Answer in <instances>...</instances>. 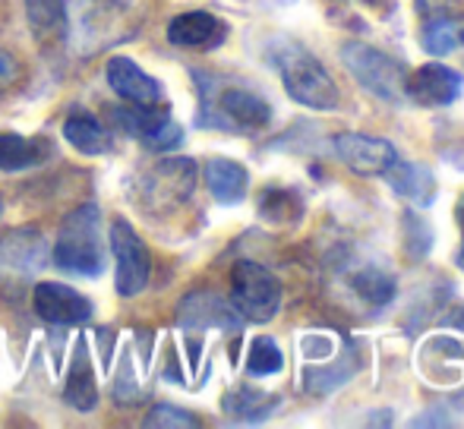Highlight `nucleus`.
Instances as JSON below:
<instances>
[{"label": "nucleus", "instance_id": "obj_1", "mask_svg": "<svg viewBox=\"0 0 464 429\" xmlns=\"http://www.w3.org/2000/svg\"><path fill=\"white\" fill-rule=\"evenodd\" d=\"M140 29L133 6L123 0H67V35L70 51L80 61L98 57L102 51L127 42Z\"/></svg>", "mask_w": 464, "mask_h": 429}, {"label": "nucleus", "instance_id": "obj_2", "mask_svg": "<svg viewBox=\"0 0 464 429\" xmlns=\"http://www.w3.org/2000/svg\"><path fill=\"white\" fill-rule=\"evenodd\" d=\"M199 82V117L196 123L225 133H263L272 123V105L253 89L221 82L218 76L193 73Z\"/></svg>", "mask_w": 464, "mask_h": 429}, {"label": "nucleus", "instance_id": "obj_3", "mask_svg": "<svg viewBox=\"0 0 464 429\" xmlns=\"http://www.w3.org/2000/svg\"><path fill=\"white\" fill-rule=\"evenodd\" d=\"M104 227L102 212L95 205H80L61 221V231L54 240V265L70 275L98 278L104 272Z\"/></svg>", "mask_w": 464, "mask_h": 429}, {"label": "nucleus", "instance_id": "obj_4", "mask_svg": "<svg viewBox=\"0 0 464 429\" xmlns=\"http://www.w3.org/2000/svg\"><path fill=\"white\" fill-rule=\"evenodd\" d=\"M285 92L291 95L297 105L313 108V110H335L342 105V92H338L335 80L329 76V70L297 42H278L272 51Z\"/></svg>", "mask_w": 464, "mask_h": 429}, {"label": "nucleus", "instance_id": "obj_5", "mask_svg": "<svg viewBox=\"0 0 464 429\" xmlns=\"http://www.w3.org/2000/svg\"><path fill=\"white\" fill-rule=\"evenodd\" d=\"M51 246L38 227H13L0 237V294L16 300L42 275Z\"/></svg>", "mask_w": 464, "mask_h": 429}, {"label": "nucleus", "instance_id": "obj_6", "mask_svg": "<svg viewBox=\"0 0 464 429\" xmlns=\"http://www.w3.org/2000/svg\"><path fill=\"white\" fill-rule=\"evenodd\" d=\"M231 307L246 322H269L281 310V281L266 265L240 259L231 272Z\"/></svg>", "mask_w": 464, "mask_h": 429}, {"label": "nucleus", "instance_id": "obj_7", "mask_svg": "<svg viewBox=\"0 0 464 429\" xmlns=\"http://www.w3.org/2000/svg\"><path fill=\"white\" fill-rule=\"evenodd\" d=\"M342 61L351 70L357 82L367 89L370 95L382 101H398L404 95V80H408V70L404 63H398L395 57H389L385 51L372 48L363 42H348L342 44Z\"/></svg>", "mask_w": 464, "mask_h": 429}, {"label": "nucleus", "instance_id": "obj_8", "mask_svg": "<svg viewBox=\"0 0 464 429\" xmlns=\"http://www.w3.org/2000/svg\"><path fill=\"white\" fill-rule=\"evenodd\" d=\"M108 246L114 253V288L121 297H136L146 291L149 278H152V259L142 243L140 234L130 227V221L117 218L111 224Z\"/></svg>", "mask_w": 464, "mask_h": 429}, {"label": "nucleus", "instance_id": "obj_9", "mask_svg": "<svg viewBox=\"0 0 464 429\" xmlns=\"http://www.w3.org/2000/svg\"><path fill=\"white\" fill-rule=\"evenodd\" d=\"M196 186V165L189 158H168L140 177V196L149 209H178Z\"/></svg>", "mask_w": 464, "mask_h": 429}, {"label": "nucleus", "instance_id": "obj_10", "mask_svg": "<svg viewBox=\"0 0 464 429\" xmlns=\"http://www.w3.org/2000/svg\"><path fill=\"white\" fill-rule=\"evenodd\" d=\"M114 120L127 129L130 136L142 142L152 152H171L184 142V129L171 120L168 108L159 105H130L114 108Z\"/></svg>", "mask_w": 464, "mask_h": 429}, {"label": "nucleus", "instance_id": "obj_11", "mask_svg": "<svg viewBox=\"0 0 464 429\" xmlns=\"http://www.w3.org/2000/svg\"><path fill=\"white\" fill-rule=\"evenodd\" d=\"M335 155L361 177H382L398 161V148L382 136L370 133H338Z\"/></svg>", "mask_w": 464, "mask_h": 429}, {"label": "nucleus", "instance_id": "obj_12", "mask_svg": "<svg viewBox=\"0 0 464 429\" xmlns=\"http://www.w3.org/2000/svg\"><path fill=\"white\" fill-rule=\"evenodd\" d=\"M461 86H464V76L459 70L433 61V63L417 67L414 73H408V80H404V95L420 108H446L461 95Z\"/></svg>", "mask_w": 464, "mask_h": 429}, {"label": "nucleus", "instance_id": "obj_13", "mask_svg": "<svg viewBox=\"0 0 464 429\" xmlns=\"http://www.w3.org/2000/svg\"><path fill=\"white\" fill-rule=\"evenodd\" d=\"M32 307L44 322L54 325H82L92 319L95 307L89 297H82L80 291L67 288L57 281H42L32 288Z\"/></svg>", "mask_w": 464, "mask_h": 429}, {"label": "nucleus", "instance_id": "obj_14", "mask_svg": "<svg viewBox=\"0 0 464 429\" xmlns=\"http://www.w3.org/2000/svg\"><path fill=\"white\" fill-rule=\"evenodd\" d=\"M104 76L117 99H123L127 105H161V82L152 80L130 57H111Z\"/></svg>", "mask_w": 464, "mask_h": 429}, {"label": "nucleus", "instance_id": "obj_15", "mask_svg": "<svg viewBox=\"0 0 464 429\" xmlns=\"http://www.w3.org/2000/svg\"><path fill=\"white\" fill-rule=\"evenodd\" d=\"M227 35V25L206 10L180 13L168 23V42L178 48H215Z\"/></svg>", "mask_w": 464, "mask_h": 429}, {"label": "nucleus", "instance_id": "obj_16", "mask_svg": "<svg viewBox=\"0 0 464 429\" xmlns=\"http://www.w3.org/2000/svg\"><path fill=\"white\" fill-rule=\"evenodd\" d=\"M202 177H206V186H208V193H212V199L221 205H240L246 199V190H250V174H246V167L231 158H208Z\"/></svg>", "mask_w": 464, "mask_h": 429}, {"label": "nucleus", "instance_id": "obj_17", "mask_svg": "<svg viewBox=\"0 0 464 429\" xmlns=\"http://www.w3.org/2000/svg\"><path fill=\"white\" fill-rule=\"evenodd\" d=\"M382 177L392 186V193H398V196L411 199L417 205H430L436 196V180L430 174V167L414 165V161H395Z\"/></svg>", "mask_w": 464, "mask_h": 429}, {"label": "nucleus", "instance_id": "obj_18", "mask_svg": "<svg viewBox=\"0 0 464 429\" xmlns=\"http://www.w3.org/2000/svg\"><path fill=\"white\" fill-rule=\"evenodd\" d=\"M180 322L189 325V329H212V325L234 329L237 325V313L215 294H189L180 303Z\"/></svg>", "mask_w": 464, "mask_h": 429}, {"label": "nucleus", "instance_id": "obj_19", "mask_svg": "<svg viewBox=\"0 0 464 429\" xmlns=\"http://www.w3.org/2000/svg\"><path fill=\"white\" fill-rule=\"evenodd\" d=\"M63 398H67V405L76 407V411H92L98 405V388H95L92 360H89L86 341H80L73 350V367H70L67 386H63Z\"/></svg>", "mask_w": 464, "mask_h": 429}, {"label": "nucleus", "instance_id": "obj_20", "mask_svg": "<svg viewBox=\"0 0 464 429\" xmlns=\"http://www.w3.org/2000/svg\"><path fill=\"white\" fill-rule=\"evenodd\" d=\"M51 158L48 139H25L19 133H0V171H25Z\"/></svg>", "mask_w": 464, "mask_h": 429}, {"label": "nucleus", "instance_id": "obj_21", "mask_svg": "<svg viewBox=\"0 0 464 429\" xmlns=\"http://www.w3.org/2000/svg\"><path fill=\"white\" fill-rule=\"evenodd\" d=\"M63 136L67 142L82 155H104L111 148V133L95 120L92 114H70L63 123Z\"/></svg>", "mask_w": 464, "mask_h": 429}, {"label": "nucleus", "instance_id": "obj_22", "mask_svg": "<svg viewBox=\"0 0 464 429\" xmlns=\"http://www.w3.org/2000/svg\"><path fill=\"white\" fill-rule=\"evenodd\" d=\"M420 44L430 57H449L459 48H464V25L449 16L430 19L420 29Z\"/></svg>", "mask_w": 464, "mask_h": 429}, {"label": "nucleus", "instance_id": "obj_23", "mask_svg": "<svg viewBox=\"0 0 464 429\" xmlns=\"http://www.w3.org/2000/svg\"><path fill=\"white\" fill-rule=\"evenodd\" d=\"M25 19L38 38H61L67 29V0H25Z\"/></svg>", "mask_w": 464, "mask_h": 429}, {"label": "nucleus", "instance_id": "obj_24", "mask_svg": "<svg viewBox=\"0 0 464 429\" xmlns=\"http://www.w3.org/2000/svg\"><path fill=\"white\" fill-rule=\"evenodd\" d=\"M351 288L357 291V297H361L363 303H370V307H385V303L395 297V278L389 275V272L382 269H361L354 278H351Z\"/></svg>", "mask_w": 464, "mask_h": 429}, {"label": "nucleus", "instance_id": "obj_25", "mask_svg": "<svg viewBox=\"0 0 464 429\" xmlns=\"http://www.w3.org/2000/svg\"><path fill=\"white\" fill-rule=\"evenodd\" d=\"M285 369V354H281L276 338H253L246 350V373L250 376H276Z\"/></svg>", "mask_w": 464, "mask_h": 429}, {"label": "nucleus", "instance_id": "obj_26", "mask_svg": "<svg viewBox=\"0 0 464 429\" xmlns=\"http://www.w3.org/2000/svg\"><path fill=\"white\" fill-rule=\"evenodd\" d=\"M300 212H304V205L291 190H266L259 199V214L272 224H297Z\"/></svg>", "mask_w": 464, "mask_h": 429}, {"label": "nucleus", "instance_id": "obj_27", "mask_svg": "<svg viewBox=\"0 0 464 429\" xmlns=\"http://www.w3.org/2000/svg\"><path fill=\"white\" fill-rule=\"evenodd\" d=\"M276 405H278V398H269V395H263V392H253V388H237V392L225 398L227 414H234V417H240V420L269 417V411Z\"/></svg>", "mask_w": 464, "mask_h": 429}, {"label": "nucleus", "instance_id": "obj_28", "mask_svg": "<svg viewBox=\"0 0 464 429\" xmlns=\"http://www.w3.org/2000/svg\"><path fill=\"white\" fill-rule=\"evenodd\" d=\"M146 426H159V429H180V426H199V420L193 417L189 411H180L174 405H155L146 417Z\"/></svg>", "mask_w": 464, "mask_h": 429}, {"label": "nucleus", "instance_id": "obj_29", "mask_svg": "<svg viewBox=\"0 0 464 429\" xmlns=\"http://www.w3.org/2000/svg\"><path fill=\"white\" fill-rule=\"evenodd\" d=\"M19 80V63L10 51L0 48V92H6L10 86H16Z\"/></svg>", "mask_w": 464, "mask_h": 429}, {"label": "nucleus", "instance_id": "obj_30", "mask_svg": "<svg viewBox=\"0 0 464 429\" xmlns=\"http://www.w3.org/2000/svg\"><path fill=\"white\" fill-rule=\"evenodd\" d=\"M459 221H461V227H464V199H461V205H459Z\"/></svg>", "mask_w": 464, "mask_h": 429}, {"label": "nucleus", "instance_id": "obj_31", "mask_svg": "<svg viewBox=\"0 0 464 429\" xmlns=\"http://www.w3.org/2000/svg\"><path fill=\"white\" fill-rule=\"evenodd\" d=\"M459 262H461V269H464V246H461V253H459Z\"/></svg>", "mask_w": 464, "mask_h": 429}, {"label": "nucleus", "instance_id": "obj_32", "mask_svg": "<svg viewBox=\"0 0 464 429\" xmlns=\"http://www.w3.org/2000/svg\"><path fill=\"white\" fill-rule=\"evenodd\" d=\"M0 214H4V203H0Z\"/></svg>", "mask_w": 464, "mask_h": 429}]
</instances>
